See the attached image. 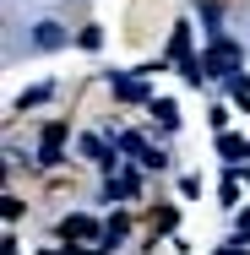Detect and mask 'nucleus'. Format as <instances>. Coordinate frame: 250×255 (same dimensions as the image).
<instances>
[{
    "mask_svg": "<svg viewBox=\"0 0 250 255\" xmlns=\"http://www.w3.org/2000/svg\"><path fill=\"white\" fill-rule=\"evenodd\" d=\"M60 234H65V239H76V245H87V239H98L103 228L93 223V217H82V212H71V217L60 223Z\"/></svg>",
    "mask_w": 250,
    "mask_h": 255,
    "instance_id": "1",
    "label": "nucleus"
},
{
    "mask_svg": "<svg viewBox=\"0 0 250 255\" xmlns=\"http://www.w3.org/2000/svg\"><path fill=\"white\" fill-rule=\"evenodd\" d=\"M218 152L229 157V163H245V157H250V141H245V136H229V130H223V136H218Z\"/></svg>",
    "mask_w": 250,
    "mask_h": 255,
    "instance_id": "2",
    "label": "nucleus"
},
{
    "mask_svg": "<svg viewBox=\"0 0 250 255\" xmlns=\"http://www.w3.org/2000/svg\"><path fill=\"white\" fill-rule=\"evenodd\" d=\"M60 141H65V125L54 120L49 130H44V157H38V163H60Z\"/></svg>",
    "mask_w": 250,
    "mask_h": 255,
    "instance_id": "3",
    "label": "nucleus"
},
{
    "mask_svg": "<svg viewBox=\"0 0 250 255\" xmlns=\"http://www.w3.org/2000/svg\"><path fill=\"white\" fill-rule=\"evenodd\" d=\"M33 44H38V49H60V44H65V33H60L54 22H38V33H33Z\"/></svg>",
    "mask_w": 250,
    "mask_h": 255,
    "instance_id": "4",
    "label": "nucleus"
},
{
    "mask_svg": "<svg viewBox=\"0 0 250 255\" xmlns=\"http://www.w3.org/2000/svg\"><path fill=\"white\" fill-rule=\"evenodd\" d=\"M169 54H174L180 65H191V27H174V44H169Z\"/></svg>",
    "mask_w": 250,
    "mask_h": 255,
    "instance_id": "5",
    "label": "nucleus"
},
{
    "mask_svg": "<svg viewBox=\"0 0 250 255\" xmlns=\"http://www.w3.org/2000/svg\"><path fill=\"white\" fill-rule=\"evenodd\" d=\"M109 87H114V98H125V103H136V98H142V82H131V76H114Z\"/></svg>",
    "mask_w": 250,
    "mask_h": 255,
    "instance_id": "6",
    "label": "nucleus"
},
{
    "mask_svg": "<svg viewBox=\"0 0 250 255\" xmlns=\"http://www.w3.org/2000/svg\"><path fill=\"white\" fill-rule=\"evenodd\" d=\"M125 228H131V223H125V217H120V212H114V217H109V223H103V239H109V245H114V239H125Z\"/></svg>",
    "mask_w": 250,
    "mask_h": 255,
    "instance_id": "7",
    "label": "nucleus"
},
{
    "mask_svg": "<svg viewBox=\"0 0 250 255\" xmlns=\"http://www.w3.org/2000/svg\"><path fill=\"white\" fill-rule=\"evenodd\" d=\"M229 93H234V103H245V109H250V76H234Z\"/></svg>",
    "mask_w": 250,
    "mask_h": 255,
    "instance_id": "8",
    "label": "nucleus"
},
{
    "mask_svg": "<svg viewBox=\"0 0 250 255\" xmlns=\"http://www.w3.org/2000/svg\"><path fill=\"white\" fill-rule=\"evenodd\" d=\"M152 114H158L163 125H180V114H174V103H169V98H158V103H152Z\"/></svg>",
    "mask_w": 250,
    "mask_h": 255,
    "instance_id": "9",
    "label": "nucleus"
},
{
    "mask_svg": "<svg viewBox=\"0 0 250 255\" xmlns=\"http://www.w3.org/2000/svg\"><path fill=\"white\" fill-rule=\"evenodd\" d=\"M152 228H163V234H169V228H174V206H158V217H152Z\"/></svg>",
    "mask_w": 250,
    "mask_h": 255,
    "instance_id": "10",
    "label": "nucleus"
},
{
    "mask_svg": "<svg viewBox=\"0 0 250 255\" xmlns=\"http://www.w3.org/2000/svg\"><path fill=\"white\" fill-rule=\"evenodd\" d=\"M240 239H250V212H245V217H240Z\"/></svg>",
    "mask_w": 250,
    "mask_h": 255,
    "instance_id": "11",
    "label": "nucleus"
},
{
    "mask_svg": "<svg viewBox=\"0 0 250 255\" xmlns=\"http://www.w3.org/2000/svg\"><path fill=\"white\" fill-rule=\"evenodd\" d=\"M218 255H245V239H240V245H229V250H218Z\"/></svg>",
    "mask_w": 250,
    "mask_h": 255,
    "instance_id": "12",
    "label": "nucleus"
},
{
    "mask_svg": "<svg viewBox=\"0 0 250 255\" xmlns=\"http://www.w3.org/2000/svg\"><path fill=\"white\" fill-rule=\"evenodd\" d=\"M65 255H87V250H65Z\"/></svg>",
    "mask_w": 250,
    "mask_h": 255,
    "instance_id": "13",
    "label": "nucleus"
}]
</instances>
